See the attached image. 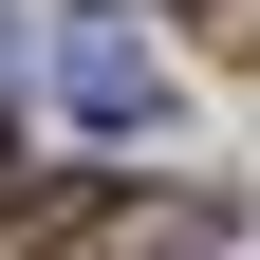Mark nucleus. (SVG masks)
I'll list each match as a JSON object with an SVG mask.
<instances>
[{"instance_id": "obj_1", "label": "nucleus", "mask_w": 260, "mask_h": 260, "mask_svg": "<svg viewBox=\"0 0 260 260\" xmlns=\"http://www.w3.org/2000/svg\"><path fill=\"white\" fill-rule=\"evenodd\" d=\"M168 38H149V19H112V0H75V19H56V112L93 130V149H149V130H168Z\"/></svg>"}, {"instance_id": "obj_2", "label": "nucleus", "mask_w": 260, "mask_h": 260, "mask_svg": "<svg viewBox=\"0 0 260 260\" xmlns=\"http://www.w3.org/2000/svg\"><path fill=\"white\" fill-rule=\"evenodd\" d=\"M0 75H19V38H0Z\"/></svg>"}]
</instances>
